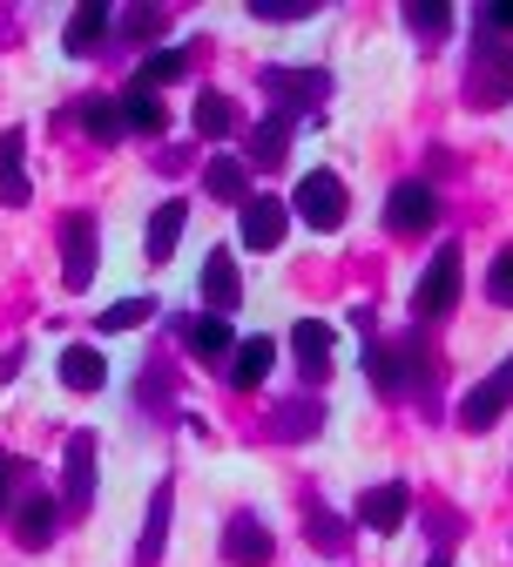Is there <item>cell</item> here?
I'll return each instance as SVG.
<instances>
[{
	"label": "cell",
	"instance_id": "6da1fadb",
	"mask_svg": "<svg viewBox=\"0 0 513 567\" xmlns=\"http://www.w3.org/2000/svg\"><path fill=\"white\" fill-rule=\"evenodd\" d=\"M290 209H298V217H305L318 237H331V230L351 217V203H345V183H338L331 169H311L298 189H290Z\"/></svg>",
	"mask_w": 513,
	"mask_h": 567
},
{
	"label": "cell",
	"instance_id": "7a4b0ae2",
	"mask_svg": "<svg viewBox=\"0 0 513 567\" xmlns=\"http://www.w3.org/2000/svg\"><path fill=\"white\" fill-rule=\"evenodd\" d=\"M95 257H102V237H95V217H61V284L68 291H89L95 284Z\"/></svg>",
	"mask_w": 513,
	"mask_h": 567
},
{
	"label": "cell",
	"instance_id": "3957f363",
	"mask_svg": "<svg viewBox=\"0 0 513 567\" xmlns=\"http://www.w3.org/2000/svg\"><path fill=\"white\" fill-rule=\"evenodd\" d=\"M453 305H460V250L447 244V250H432L419 291H412V311H419V318H447Z\"/></svg>",
	"mask_w": 513,
	"mask_h": 567
},
{
	"label": "cell",
	"instance_id": "277c9868",
	"mask_svg": "<svg viewBox=\"0 0 513 567\" xmlns=\"http://www.w3.org/2000/svg\"><path fill=\"white\" fill-rule=\"evenodd\" d=\"M506 405H513V359H506L493 379H480V385L460 399V425H466V433H486V425H493Z\"/></svg>",
	"mask_w": 513,
	"mask_h": 567
},
{
	"label": "cell",
	"instance_id": "5b68a950",
	"mask_svg": "<svg viewBox=\"0 0 513 567\" xmlns=\"http://www.w3.org/2000/svg\"><path fill=\"white\" fill-rule=\"evenodd\" d=\"M466 95H473V109H500V102L513 95V54H506V48H480V54H473Z\"/></svg>",
	"mask_w": 513,
	"mask_h": 567
},
{
	"label": "cell",
	"instance_id": "8992f818",
	"mask_svg": "<svg viewBox=\"0 0 513 567\" xmlns=\"http://www.w3.org/2000/svg\"><path fill=\"white\" fill-rule=\"evenodd\" d=\"M432 217H439V196H432L425 183H399V189L386 196V224H392V237H419V230H432Z\"/></svg>",
	"mask_w": 513,
	"mask_h": 567
},
{
	"label": "cell",
	"instance_id": "52a82bcc",
	"mask_svg": "<svg viewBox=\"0 0 513 567\" xmlns=\"http://www.w3.org/2000/svg\"><path fill=\"white\" fill-rule=\"evenodd\" d=\"M203 305H209V318H230L244 305V277H237L230 250H209L203 257Z\"/></svg>",
	"mask_w": 513,
	"mask_h": 567
},
{
	"label": "cell",
	"instance_id": "ba28073f",
	"mask_svg": "<svg viewBox=\"0 0 513 567\" xmlns=\"http://www.w3.org/2000/svg\"><path fill=\"white\" fill-rule=\"evenodd\" d=\"M95 501V433H68V486H61V507L82 514Z\"/></svg>",
	"mask_w": 513,
	"mask_h": 567
},
{
	"label": "cell",
	"instance_id": "9c48e42d",
	"mask_svg": "<svg viewBox=\"0 0 513 567\" xmlns=\"http://www.w3.org/2000/svg\"><path fill=\"white\" fill-rule=\"evenodd\" d=\"M237 230H244L250 250H277L284 230H290V209H284L277 196H250V203H244V217H237Z\"/></svg>",
	"mask_w": 513,
	"mask_h": 567
},
{
	"label": "cell",
	"instance_id": "30bf717a",
	"mask_svg": "<svg viewBox=\"0 0 513 567\" xmlns=\"http://www.w3.org/2000/svg\"><path fill=\"white\" fill-rule=\"evenodd\" d=\"M406 514H412V493H406L399 480L372 486V493H365V501H358V520L372 527V534H399V527H406Z\"/></svg>",
	"mask_w": 513,
	"mask_h": 567
},
{
	"label": "cell",
	"instance_id": "8fae6325",
	"mask_svg": "<svg viewBox=\"0 0 513 567\" xmlns=\"http://www.w3.org/2000/svg\"><path fill=\"white\" fill-rule=\"evenodd\" d=\"M270 554H277V540H270V527H264V520L237 514V520L224 527V560H230V567H264Z\"/></svg>",
	"mask_w": 513,
	"mask_h": 567
},
{
	"label": "cell",
	"instance_id": "7c38bea8",
	"mask_svg": "<svg viewBox=\"0 0 513 567\" xmlns=\"http://www.w3.org/2000/svg\"><path fill=\"white\" fill-rule=\"evenodd\" d=\"M183 224H189V203H156L150 230H142V250H150V264H170V257H176Z\"/></svg>",
	"mask_w": 513,
	"mask_h": 567
},
{
	"label": "cell",
	"instance_id": "4fadbf2b",
	"mask_svg": "<svg viewBox=\"0 0 513 567\" xmlns=\"http://www.w3.org/2000/svg\"><path fill=\"white\" fill-rule=\"evenodd\" d=\"M290 109H311V102H325L331 95V75H318V68H270V75H264Z\"/></svg>",
	"mask_w": 513,
	"mask_h": 567
},
{
	"label": "cell",
	"instance_id": "5bb4252c",
	"mask_svg": "<svg viewBox=\"0 0 513 567\" xmlns=\"http://www.w3.org/2000/svg\"><path fill=\"white\" fill-rule=\"evenodd\" d=\"M61 385L68 392H102L109 385V359H102L95 344H68L61 351Z\"/></svg>",
	"mask_w": 513,
	"mask_h": 567
},
{
	"label": "cell",
	"instance_id": "9a60e30c",
	"mask_svg": "<svg viewBox=\"0 0 513 567\" xmlns=\"http://www.w3.org/2000/svg\"><path fill=\"white\" fill-rule=\"evenodd\" d=\"M21 150H28V135L21 128H0V203H28L34 189H28V169H21Z\"/></svg>",
	"mask_w": 513,
	"mask_h": 567
},
{
	"label": "cell",
	"instance_id": "2e32d148",
	"mask_svg": "<svg viewBox=\"0 0 513 567\" xmlns=\"http://www.w3.org/2000/svg\"><path fill=\"white\" fill-rule=\"evenodd\" d=\"M270 365H277V344H270V338H244V344L230 351V385L250 392V385L270 379Z\"/></svg>",
	"mask_w": 513,
	"mask_h": 567
},
{
	"label": "cell",
	"instance_id": "e0dca14e",
	"mask_svg": "<svg viewBox=\"0 0 513 567\" xmlns=\"http://www.w3.org/2000/svg\"><path fill=\"white\" fill-rule=\"evenodd\" d=\"M290 351H298V365H305V379H325V372H331V324L305 318L298 331H290Z\"/></svg>",
	"mask_w": 513,
	"mask_h": 567
},
{
	"label": "cell",
	"instance_id": "ac0fdd59",
	"mask_svg": "<svg viewBox=\"0 0 513 567\" xmlns=\"http://www.w3.org/2000/svg\"><path fill=\"white\" fill-rule=\"evenodd\" d=\"M122 122H129L135 135H163V128H170V109H163V95H156V89L129 82V95H122Z\"/></svg>",
	"mask_w": 513,
	"mask_h": 567
},
{
	"label": "cell",
	"instance_id": "d6986e66",
	"mask_svg": "<svg viewBox=\"0 0 513 567\" xmlns=\"http://www.w3.org/2000/svg\"><path fill=\"white\" fill-rule=\"evenodd\" d=\"M102 34H109V8H102V0H82V8L68 14V28H61V48L68 54H89Z\"/></svg>",
	"mask_w": 513,
	"mask_h": 567
},
{
	"label": "cell",
	"instance_id": "ffe728a7",
	"mask_svg": "<svg viewBox=\"0 0 513 567\" xmlns=\"http://www.w3.org/2000/svg\"><path fill=\"white\" fill-rule=\"evenodd\" d=\"M203 189H209L216 203H237V209H244V203H250V169H244L237 156H216V163L203 169Z\"/></svg>",
	"mask_w": 513,
	"mask_h": 567
},
{
	"label": "cell",
	"instance_id": "44dd1931",
	"mask_svg": "<svg viewBox=\"0 0 513 567\" xmlns=\"http://www.w3.org/2000/svg\"><path fill=\"white\" fill-rule=\"evenodd\" d=\"M284 150H290V109H277V115L257 122V135H250V163H257V169H277Z\"/></svg>",
	"mask_w": 513,
	"mask_h": 567
},
{
	"label": "cell",
	"instance_id": "7402d4cb",
	"mask_svg": "<svg viewBox=\"0 0 513 567\" xmlns=\"http://www.w3.org/2000/svg\"><path fill=\"white\" fill-rule=\"evenodd\" d=\"M183 344L196 351V359H224V351H237L230 324H224V318H209V311H196V318L183 324Z\"/></svg>",
	"mask_w": 513,
	"mask_h": 567
},
{
	"label": "cell",
	"instance_id": "603a6c76",
	"mask_svg": "<svg viewBox=\"0 0 513 567\" xmlns=\"http://www.w3.org/2000/svg\"><path fill=\"white\" fill-rule=\"evenodd\" d=\"M54 501H48V493H34V501H21V514H14V540L21 547H48L54 540Z\"/></svg>",
	"mask_w": 513,
	"mask_h": 567
},
{
	"label": "cell",
	"instance_id": "cb8c5ba5",
	"mask_svg": "<svg viewBox=\"0 0 513 567\" xmlns=\"http://www.w3.org/2000/svg\"><path fill=\"white\" fill-rule=\"evenodd\" d=\"M170 501H176V493L156 486V507H150V527H142V554H135V567H156V560H163V540H170Z\"/></svg>",
	"mask_w": 513,
	"mask_h": 567
},
{
	"label": "cell",
	"instance_id": "d4e9b609",
	"mask_svg": "<svg viewBox=\"0 0 513 567\" xmlns=\"http://www.w3.org/2000/svg\"><path fill=\"white\" fill-rule=\"evenodd\" d=\"M365 365H372V379H379V392H386V399H399V392H406V379H412L399 344H372V351H365Z\"/></svg>",
	"mask_w": 513,
	"mask_h": 567
},
{
	"label": "cell",
	"instance_id": "484cf974",
	"mask_svg": "<svg viewBox=\"0 0 513 567\" xmlns=\"http://www.w3.org/2000/svg\"><path fill=\"white\" fill-rule=\"evenodd\" d=\"M230 128H237V102H230V95H216V89L196 95V135L216 142V135H230Z\"/></svg>",
	"mask_w": 513,
	"mask_h": 567
},
{
	"label": "cell",
	"instance_id": "4316f807",
	"mask_svg": "<svg viewBox=\"0 0 513 567\" xmlns=\"http://www.w3.org/2000/svg\"><path fill=\"white\" fill-rule=\"evenodd\" d=\"M406 28L425 34V41H439V34L453 28V8H439V0H412V8H406Z\"/></svg>",
	"mask_w": 513,
	"mask_h": 567
},
{
	"label": "cell",
	"instance_id": "83f0119b",
	"mask_svg": "<svg viewBox=\"0 0 513 567\" xmlns=\"http://www.w3.org/2000/svg\"><path fill=\"white\" fill-rule=\"evenodd\" d=\"M82 122H89V135H95V142H115V135L129 128V122H122V102H102V95H95V102H82Z\"/></svg>",
	"mask_w": 513,
	"mask_h": 567
},
{
	"label": "cell",
	"instance_id": "f1b7e54d",
	"mask_svg": "<svg viewBox=\"0 0 513 567\" xmlns=\"http://www.w3.org/2000/svg\"><path fill=\"white\" fill-rule=\"evenodd\" d=\"M183 68H189V54H183V48H163V54L142 61V75H135V82H142V89H163V82H176V75H183Z\"/></svg>",
	"mask_w": 513,
	"mask_h": 567
},
{
	"label": "cell",
	"instance_id": "f546056e",
	"mask_svg": "<svg viewBox=\"0 0 513 567\" xmlns=\"http://www.w3.org/2000/svg\"><path fill=\"white\" fill-rule=\"evenodd\" d=\"M150 318H156V305H150V298H122V305H109L95 324H102V331H135V324H150Z\"/></svg>",
	"mask_w": 513,
	"mask_h": 567
},
{
	"label": "cell",
	"instance_id": "4dcf8cb0",
	"mask_svg": "<svg viewBox=\"0 0 513 567\" xmlns=\"http://www.w3.org/2000/svg\"><path fill=\"white\" fill-rule=\"evenodd\" d=\"M250 14L257 21H311L318 0H250Z\"/></svg>",
	"mask_w": 513,
	"mask_h": 567
},
{
	"label": "cell",
	"instance_id": "1f68e13d",
	"mask_svg": "<svg viewBox=\"0 0 513 567\" xmlns=\"http://www.w3.org/2000/svg\"><path fill=\"white\" fill-rule=\"evenodd\" d=\"M486 298L493 305H513V244L493 257V270H486Z\"/></svg>",
	"mask_w": 513,
	"mask_h": 567
},
{
	"label": "cell",
	"instance_id": "d6a6232c",
	"mask_svg": "<svg viewBox=\"0 0 513 567\" xmlns=\"http://www.w3.org/2000/svg\"><path fill=\"white\" fill-rule=\"evenodd\" d=\"M129 34H163V14H156V8H135V14H129Z\"/></svg>",
	"mask_w": 513,
	"mask_h": 567
},
{
	"label": "cell",
	"instance_id": "836d02e7",
	"mask_svg": "<svg viewBox=\"0 0 513 567\" xmlns=\"http://www.w3.org/2000/svg\"><path fill=\"white\" fill-rule=\"evenodd\" d=\"M8 486H14V460L0 453V514H8Z\"/></svg>",
	"mask_w": 513,
	"mask_h": 567
},
{
	"label": "cell",
	"instance_id": "e575fe53",
	"mask_svg": "<svg viewBox=\"0 0 513 567\" xmlns=\"http://www.w3.org/2000/svg\"><path fill=\"white\" fill-rule=\"evenodd\" d=\"M486 21H493V28H506V34H513V0H500V8H493V14H486Z\"/></svg>",
	"mask_w": 513,
	"mask_h": 567
},
{
	"label": "cell",
	"instance_id": "d590c367",
	"mask_svg": "<svg viewBox=\"0 0 513 567\" xmlns=\"http://www.w3.org/2000/svg\"><path fill=\"white\" fill-rule=\"evenodd\" d=\"M432 567H447V560H432Z\"/></svg>",
	"mask_w": 513,
	"mask_h": 567
}]
</instances>
